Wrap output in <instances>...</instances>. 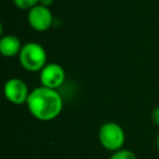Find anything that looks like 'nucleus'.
<instances>
[{
    "label": "nucleus",
    "instance_id": "9b49d317",
    "mask_svg": "<svg viewBox=\"0 0 159 159\" xmlns=\"http://www.w3.org/2000/svg\"><path fill=\"white\" fill-rule=\"evenodd\" d=\"M52 3H53V0H40L39 5H43V6H45V7L49 8Z\"/></svg>",
    "mask_w": 159,
    "mask_h": 159
},
{
    "label": "nucleus",
    "instance_id": "7ed1b4c3",
    "mask_svg": "<svg viewBox=\"0 0 159 159\" xmlns=\"http://www.w3.org/2000/svg\"><path fill=\"white\" fill-rule=\"evenodd\" d=\"M98 139L105 149L113 152L123 148L125 143V132L119 123L109 121L99 128Z\"/></svg>",
    "mask_w": 159,
    "mask_h": 159
},
{
    "label": "nucleus",
    "instance_id": "f257e3e1",
    "mask_svg": "<svg viewBox=\"0 0 159 159\" xmlns=\"http://www.w3.org/2000/svg\"><path fill=\"white\" fill-rule=\"evenodd\" d=\"M26 107L32 117L39 121H51L58 118L63 109V99L58 89L43 85L31 91Z\"/></svg>",
    "mask_w": 159,
    "mask_h": 159
},
{
    "label": "nucleus",
    "instance_id": "0eeeda50",
    "mask_svg": "<svg viewBox=\"0 0 159 159\" xmlns=\"http://www.w3.org/2000/svg\"><path fill=\"white\" fill-rule=\"evenodd\" d=\"M23 44L16 35H6L0 39V53L6 58H13L20 55Z\"/></svg>",
    "mask_w": 159,
    "mask_h": 159
},
{
    "label": "nucleus",
    "instance_id": "39448f33",
    "mask_svg": "<svg viewBox=\"0 0 159 159\" xmlns=\"http://www.w3.org/2000/svg\"><path fill=\"white\" fill-rule=\"evenodd\" d=\"M5 97L8 102L13 105L26 104L31 91L29 89L26 83L19 77H12L8 80L3 87Z\"/></svg>",
    "mask_w": 159,
    "mask_h": 159
},
{
    "label": "nucleus",
    "instance_id": "20e7f679",
    "mask_svg": "<svg viewBox=\"0 0 159 159\" xmlns=\"http://www.w3.org/2000/svg\"><path fill=\"white\" fill-rule=\"evenodd\" d=\"M27 22L32 30L36 32L48 31L53 23V16L48 7L43 5H37L29 10L27 12Z\"/></svg>",
    "mask_w": 159,
    "mask_h": 159
},
{
    "label": "nucleus",
    "instance_id": "ddd939ff",
    "mask_svg": "<svg viewBox=\"0 0 159 159\" xmlns=\"http://www.w3.org/2000/svg\"><path fill=\"white\" fill-rule=\"evenodd\" d=\"M31 159H35V158H31Z\"/></svg>",
    "mask_w": 159,
    "mask_h": 159
},
{
    "label": "nucleus",
    "instance_id": "9d476101",
    "mask_svg": "<svg viewBox=\"0 0 159 159\" xmlns=\"http://www.w3.org/2000/svg\"><path fill=\"white\" fill-rule=\"evenodd\" d=\"M152 120L154 122L155 125H157L159 128V106L152 110Z\"/></svg>",
    "mask_w": 159,
    "mask_h": 159
},
{
    "label": "nucleus",
    "instance_id": "1a4fd4ad",
    "mask_svg": "<svg viewBox=\"0 0 159 159\" xmlns=\"http://www.w3.org/2000/svg\"><path fill=\"white\" fill-rule=\"evenodd\" d=\"M16 8L21 10H27L32 9L35 6L39 5L40 0H12Z\"/></svg>",
    "mask_w": 159,
    "mask_h": 159
},
{
    "label": "nucleus",
    "instance_id": "f03ea898",
    "mask_svg": "<svg viewBox=\"0 0 159 159\" xmlns=\"http://www.w3.org/2000/svg\"><path fill=\"white\" fill-rule=\"evenodd\" d=\"M19 60L27 72H40L47 64L46 49L36 42L25 43L20 51Z\"/></svg>",
    "mask_w": 159,
    "mask_h": 159
},
{
    "label": "nucleus",
    "instance_id": "423d86ee",
    "mask_svg": "<svg viewBox=\"0 0 159 159\" xmlns=\"http://www.w3.org/2000/svg\"><path fill=\"white\" fill-rule=\"evenodd\" d=\"M39 81L43 86L58 89L66 81V71L59 63H47L39 72Z\"/></svg>",
    "mask_w": 159,
    "mask_h": 159
},
{
    "label": "nucleus",
    "instance_id": "f8f14e48",
    "mask_svg": "<svg viewBox=\"0 0 159 159\" xmlns=\"http://www.w3.org/2000/svg\"><path fill=\"white\" fill-rule=\"evenodd\" d=\"M156 146H157V149L159 152V133L157 134V137H156Z\"/></svg>",
    "mask_w": 159,
    "mask_h": 159
},
{
    "label": "nucleus",
    "instance_id": "6e6552de",
    "mask_svg": "<svg viewBox=\"0 0 159 159\" xmlns=\"http://www.w3.org/2000/svg\"><path fill=\"white\" fill-rule=\"evenodd\" d=\"M109 159H137V157L132 150L121 148V149L113 152Z\"/></svg>",
    "mask_w": 159,
    "mask_h": 159
}]
</instances>
